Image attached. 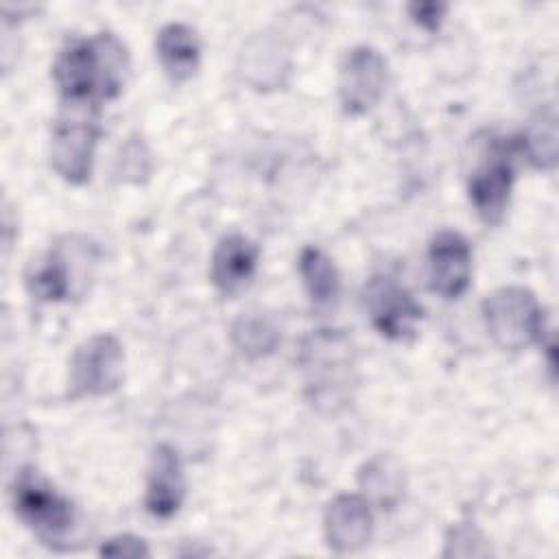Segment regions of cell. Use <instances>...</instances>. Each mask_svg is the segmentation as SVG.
Listing matches in <instances>:
<instances>
[{"mask_svg": "<svg viewBox=\"0 0 559 559\" xmlns=\"http://www.w3.org/2000/svg\"><path fill=\"white\" fill-rule=\"evenodd\" d=\"M124 74L127 52L109 33L70 41L52 66L63 105L96 107L100 100L116 98L124 85Z\"/></svg>", "mask_w": 559, "mask_h": 559, "instance_id": "cell-1", "label": "cell"}, {"mask_svg": "<svg viewBox=\"0 0 559 559\" xmlns=\"http://www.w3.org/2000/svg\"><path fill=\"white\" fill-rule=\"evenodd\" d=\"M306 393L325 413L347 406L356 386V358L349 338L336 330H319L304 338L299 352Z\"/></svg>", "mask_w": 559, "mask_h": 559, "instance_id": "cell-2", "label": "cell"}, {"mask_svg": "<svg viewBox=\"0 0 559 559\" xmlns=\"http://www.w3.org/2000/svg\"><path fill=\"white\" fill-rule=\"evenodd\" d=\"M483 319L493 343L509 352L533 345L544 332L542 306L524 286H502L487 295Z\"/></svg>", "mask_w": 559, "mask_h": 559, "instance_id": "cell-3", "label": "cell"}, {"mask_svg": "<svg viewBox=\"0 0 559 559\" xmlns=\"http://www.w3.org/2000/svg\"><path fill=\"white\" fill-rule=\"evenodd\" d=\"M13 507L17 518L48 546L66 542L76 522L72 502L33 469H22L15 476Z\"/></svg>", "mask_w": 559, "mask_h": 559, "instance_id": "cell-4", "label": "cell"}, {"mask_svg": "<svg viewBox=\"0 0 559 559\" xmlns=\"http://www.w3.org/2000/svg\"><path fill=\"white\" fill-rule=\"evenodd\" d=\"M96 142V107L63 105L50 142V164L55 173L72 186L85 183L92 173Z\"/></svg>", "mask_w": 559, "mask_h": 559, "instance_id": "cell-5", "label": "cell"}, {"mask_svg": "<svg viewBox=\"0 0 559 559\" xmlns=\"http://www.w3.org/2000/svg\"><path fill=\"white\" fill-rule=\"evenodd\" d=\"M124 352L116 336L94 334L72 354L70 386L74 397H100L114 393L122 382Z\"/></svg>", "mask_w": 559, "mask_h": 559, "instance_id": "cell-6", "label": "cell"}, {"mask_svg": "<svg viewBox=\"0 0 559 559\" xmlns=\"http://www.w3.org/2000/svg\"><path fill=\"white\" fill-rule=\"evenodd\" d=\"M365 308L373 328L391 341H411L424 317V310L413 295L386 275H373L367 282Z\"/></svg>", "mask_w": 559, "mask_h": 559, "instance_id": "cell-7", "label": "cell"}, {"mask_svg": "<svg viewBox=\"0 0 559 559\" xmlns=\"http://www.w3.org/2000/svg\"><path fill=\"white\" fill-rule=\"evenodd\" d=\"M386 63L371 46H354L343 57L338 70V98L349 116L367 114L382 96Z\"/></svg>", "mask_w": 559, "mask_h": 559, "instance_id": "cell-8", "label": "cell"}, {"mask_svg": "<svg viewBox=\"0 0 559 559\" xmlns=\"http://www.w3.org/2000/svg\"><path fill=\"white\" fill-rule=\"evenodd\" d=\"M513 186V162L507 146L491 144L485 159L472 170L467 181V194L476 214L487 223L496 225L502 221L509 205Z\"/></svg>", "mask_w": 559, "mask_h": 559, "instance_id": "cell-9", "label": "cell"}, {"mask_svg": "<svg viewBox=\"0 0 559 559\" xmlns=\"http://www.w3.org/2000/svg\"><path fill=\"white\" fill-rule=\"evenodd\" d=\"M430 288L445 299L461 297L472 277V249L465 236L452 229L435 234L428 247Z\"/></svg>", "mask_w": 559, "mask_h": 559, "instance_id": "cell-10", "label": "cell"}, {"mask_svg": "<svg viewBox=\"0 0 559 559\" xmlns=\"http://www.w3.org/2000/svg\"><path fill=\"white\" fill-rule=\"evenodd\" d=\"M371 509L365 496L341 493L336 496L323 515L325 542L334 552H354L362 548L371 537Z\"/></svg>", "mask_w": 559, "mask_h": 559, "instance_id": "cell-11", "label": "cell"}, {"mask_svg": "<svg viewBox=\"0 0 559 559\" xmlns=\"http://www.w3.org/2000/svg\"><path fill=\"white\" fill-rule=\"evenodd\" d=\"M186 478L179 454L175 448L159 443L153 450L146 476V511L159 520L173 518L183 502Z\"/></svg>", "mask_w": 559, "mask_h": 559, "instance_id": "cell-12", "label": "cell"}, {"mask_svg": "<svg viewBox=\"0 0 559 559\" xmlns=\"http://www.w3.org/2000/svg\"><path fill=\"white\" fill-rule=\"evenodd\" d=\"M258 245L242 234L221 238L212 253V282L221 295H238L253 277L258 266Z\"/></svg>", "mask_w": 559, "mask_h": 559, "instance_id": "cell-13", "label": "cell"}, {"mask_svg": "<svg viewBox=\"0 0 559 559\" xmlns=\"http://www.w3.org/2000/svg\"><path fill=\"white\" fill-rule=\"evenodd\" d=\"M155 48L162 68L173 83H183L197 72L201 59V41L192 26L183 22L164 24L157 33Z\"/></svg>", "mask_w": 559, "mask_h": 559, "instance_id": "cell-14", "label": "cell"}, {"mask_svg": "<svg viewBox=\"0 0 559 559\" xmlns=\"http://www.w3.org/2000/svg\"><path fill=\"white\" fill-rule=\"evenodd\" d=\"M299 275L317 310H330L341 295V275L332 258L319 247H304L299 253Z\"/></svg>", "mask_w": 559, "mask_h": 559, "instance_id": "cell-15", "label": "cell"}, {"mask_svg": "<svg viewBox=\"0 0 559 559\" xmlns=\"http://www.w3.org/2000/svg\"><path fill=\"white\" fill-rule=\"evenodd\" d=\"M26 286L33 297L41 301H63L72 295V269L68 253L55 249L26 275Z\"/></svg>", "mask_w": 559, "mask_h": 559, "instance_id": "cell-16", "label": "cell"}, {"mask_svg": "<svg viewBox=\"0 0 559 559\" xmlns=\"http://www.w3.org/2000/svg\"><path fill=\"white\" fill-rule=\"evenodd\" d=\"M231 341L242 356L262 358L273 354L280 345V328L269 314L247 312L234 321Z\"/></svg>", "mask_w": 559, "mask_h": 559, "instance_id": "cell-17", "label": "cell"}, {"mask_svg": "<svg viewBox=\"0 0 559 559\" xmlns=\"http://www.w3.org/2000/svg\"><path fill=\"white\" fill-rule=\"evenodd\" d=\"M358 485L365 498L371 496L382 507H391L400 500L404 491V474L400 463L389 454H378L367 461L358 474Z\"/></svg>", "mask_w": 559, "mask_h": 559, "instance_id": "cell-18", "label": "cell"}, {"mask_svg": "<svg viewBox=\"0 0 559 559\" xmlns=\"http://www.w3.org/2000/svg\"><path fill=\"white\" fill-rule=\"evenodd\" d=\"M522 151L528 155V162L537 168H552L557 162V118L555 111H542L531 120Z\"/></svg>", "mask_w": 559, "mask_h": 559, "instance_id": "cell-19", "label": "cell"}, {"mask_svg": "<svg viewBox=\"0 0 559 559\" xmlns=\"http://www.w3.org/2000/svg\"><path fill=\"white\" fill-rule=\"evenodd\" d=\"M100 555L103 557H148V548L144 544V539L135 537V535H118L107 539L100 546Z\"/></svg>", "mask_w": 559, "mask_h": 559, "instance_id": "cell-20", "label": "cell"}, {"mask_svg": "<svg viewBox=\"0 0 559 559\" xmlns=\"http://www.w3.org/2000/svg\"><path fill=\"white\" fill-rule=\"evenodd\" d=\"M445 9L448 7L441 4V2H413V4H408L411 17L419 26H424L426 31H437L439 28V24L445 15Z\"/></svg>", "mask_w": 559, "mask_h": 559, "instance_id": "cell-21", "label": "cell"}]
</instances>
